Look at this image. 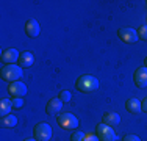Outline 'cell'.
Instances as JSON below:
<instances>
[{
  "mask_svg": "<svg viewBox=\"0 0 147 141\" xmlns=\"http://www.w3.org/2000/svg\"><path fill=\"white\" fill-rule=\"evenodd\" d=\"M75 88L80 93H94L99 88V80L92 75H82L77 80Z\"/></svg>",
  "mask_w": 147,
  "mask_h": 141,
  "instance_id": "6da1fadb",
  "label": "cell"
},
{
  "mask_svg": "<svg viewBox=\"0 0 147 141\" xmlns=\"http://www.w3.org/2000/svg\"><path fill=\"white\" fill-rule=\"evenodd\" d=\"M0 77H2V80L9 83L19 82V79L22 77V68L19 64H6L0 70Z\"/></svg>",
  "mask_w": 147,
  "mask_h": 141,
  "instance_id": "7a4b0ae2",
  "label": "cell"
},
{
  "mask_svg": "<svg viewBox=\"0 0 147 141\" xmlns=\"http://www.w3.org/2000/svg\"><path fill=\"white\" fill-rule=\"evenodd\" d=\"M57 122L58 125L61 127L63 130H72V129H77L78 127V119H77V116H74L72 113H63V115H59L57 118Z\"/></svg>",
  "mask_w": 147,
  "mask_h": 141,
  "instance_id": "3957f363",
  "label": "cell"
},
{
  "mask_svg": "<svg viewBox=\"0 0 147 141\" xmlns=\"http://www.w3.org/2000/svg\"><path fill=\"white\" fill-rule=\"evenodd\" d=\"M33 133H34V140L36 141H50L52 135V127L47 124V122H39L36 127L33 129Z\"/></svg>",
  "mask_w": 147,
  "mask_h": 141,
  "instance_id": "277c9868",
  "label": "cell"
},
{
  "mask_svg": "<svg viewBox=\"0 0 147 141\" xmlns=\"http://www.w3.org/2000/svg\"><path fill=\"white\" fill-rule=\"evenodd\" d=\"M97 136H99L100 141H116L117 140V135L114 133V130L110 125L103 124V122L97 125Z\"/></svg>",
  "mask_w": 147,
  "mask_h": 141,
  "instance_id": "5b68a950",
  "label": "cell"
},
{
  "mask_svg": "<svg viewBox=\"0 0 147 141\" xmlns=\"http://www.w3.org/2000/svg\"><path fill=\"white\" fill-rule=\"evenodd\" d=\"M117 36L127 44H135L138 41V31H135L130 27H122L117 30Z\"/></svg>",
  "mask_w": 147,
  "mask_h": 141,
  "instance_id": "8992f818",
  "label": "cell"
},
{
  "mask_svg": "<svg viewBox=\"0 0 147 141\" xmlns=\"http://www.w3.org/2000/svg\"><path fill=\"white\" fill-rule=\"evenodd\" d=\"M8 93L11 94L13 97H24L27 94V86H25V83H22V82H13V83H9V86H8Z\"/></svg>",
  "mask_w": 147,
  "mask_h": 141,
  "instance_id": "52a82bcc",
  "label": "cell"
},
{
  "mask_svg": "<svg viewBox=\"0 0 147 141\" xmlns=\"http://www.w3.org/2000/svg\"><path fill=\"white\" fill-rule=\"evenodd\" d=\"M19 56H20V54L16 49H6L2 54V61L5 63V64H16V63L19 61Z\"/></svg>",
  "mask_w": 147,
  "mask_h": 141,
  "instance_id": "ba28073f",
  "label": "cell"
},
{
  "mask_svg": "<svg viewBox=\"0 0 147 141\" xmlns=\"http://www.w3.org/2000/svg\"><path fill=\"white\" fill-rule=\"evenodd\" d=\"M61 108H63V102H61V99H59V97H57V99L49 100V104L45 105V113H47V115L55 116V115H59Z\"/></svg>",
  "mask_w": 147,
  "mask_h": 141,
  "instance_id": "9c48e42d",
  "label": "cell"
},
{
  "mask_svg": "<svg viewBox=\"0 0 147 141\" xmlns=\"http://www.w3.org/2000/svg\"><path fill=\"white\" fill-rule=\"evenodd\" d=\"M133 79H135V85L138 88H146L147 86V68L136 69Z\"/></svg>",
  "mask_w": 147,
  "mask_h": 141,
  "instance_id": "30bf717a",
  "label": "cell"
},
{
  "mask_svg": "<svg viewBox=\"0 0 147 141\" xmlns=\"http://www.w3.org/2000/svg\"><path fill=\"white\" fill-rule=\"evenodd\" d=\"M25 33L28 38H36L38 35L41 33V27H39V22L36 19H30L25 25Z\"/></svg>",
  "mask_w": 147,
  "mask_h": 141,
  "instance_id": "8fae6325",
  "label": "cell"
},
{
  "mask_svg": "<svg viewBox=\"0 0 147 141\" xmlns=\"http://www.w3.org/2000/svg\"><path fill=\"white\" fill-rule=\"evenodd\" d=\"M34 63V56L31 52H22L19 56V61H17V64L20 66V68H30V66H33Z\"/></svg>",
  "mask_w": 147,
  "mask_h": 141,
  "instance_id": "7c38bea8",
  "label": "cell"
},
{
  "mask_svg": "<svg viewBox=\"0 0 147 141\" xmlns=\"http://www.w3.org/2000/svg\"><path fill=\"white\" fill-rule=\"evenodd\" d=\"M119 122H121V116H119L117 113L107 111L103 115V124H107L110 127H116V125H119Z\"/></svg>",
  "mask_w": 147,
  "mask_h": 141,
  "instance_id": "4fadbf2b",
  "label": "cell"
},
{
  "mask_svg": "<svg viewBox=\"0 0 147 141\" xmlns=\"http://www.w3.org/2000/svg\"><path fill=\"white\" fill-rule=\"evenodd\" d=\"M125 108H127L130 113H133V115H136V113L141 111V102H139L136 97H131V99H128V100H127Z\"/></svg>",
  "mask_w": 147,
  "mask_h": 141,
  "instance_id": "5bb4252c",
  "label": "cell"
},
{
  "mask_svg": "<svg viewBox=\"0 0 147 141\" xmlns=\"http://www.w3.org/2000/svg\"><path fill=\"white\" fill-rule=\"evenodd\" d=\"M11 108H13V100H9V99H2L0 100V115H2V118L11 115Z\"/></svg>",
  "mask_w": 147,
  "mask_h": 141,
  "instance_id": "9a60e30c",
  "label": "cell"
},
{
  "mask_svg": "<svg viewBox=\"0 0 147 141\" xmlns=\"http://www.w3.org/2000/svg\"><path fill=\"white\" fill-rule=\"evenodd\" d=\"M17 125V118L14 115H8L2 118V127L3 129H14Z\"/></svg>",
  "mask_w": 147,
  "mask_h": 141,
  "instance_id": "2e32d148",
  "label": "cell"
},
{
  "mask_svg": "<svg viewBox=\"0 0 147 141\" xmlns=\"http://www.w3.org/2000/svg\"><path fill=\"white\" fill-rule=\"evenodd\" d=\"M71 141H85V133L80 132V130H75L71 135Z\"/></svg>",
  "mask_w": 147,
  "mask_h": 141,
  "instance_id": "e0dca14e",
  "label": "cell"
},
{
  "mask_svg": "<svg viewBox=\"0 0 147 141\" xmlns=\"http://www.w3.org/2000/svg\"><path fill=\"white\" fill-rule=\"evenodd\" d=\"M59 99H61V102H63V104L69 102V100H71V91H67V89L61 91V93H59Z\"/></svg>",
  "mask_w": 147,
  "mask_h": 141,
  "instance_id": "ac0fdd59",
  "label": "cell"
},
{
  "mask_svg": "<svg viewBox=\"0 0 147 141\" xmlns=\"http://www.w3.org/2000/svg\"><path fill=\"white\" fill-rule=\"evenodd\" d=\"M138 38L147 41V25H142V27L138 28Z\"/></svg>",
  "mask_w": 147,
  "mask_h": 141,
  "instance_id": "d6986e66",
  "label": "cell"
},
{
  "mask_svg": "<svg viewBox=\"0 0 147 141\" xmlns=\"http://www.w3.org/2000/svg\"><path fill=\"white\" fill-rule=\"evenodd\" d=\"M24 107V99L22 97H14L13 99V108H16V110H19V108Z\"/></svg>",
  "mask_w": 147,
  "mask_h": 141,
  "instance_id": "ffe728a7",
  "label": "cell"
},
{
  "mask_svg": "<svg viewBox=\"0 0 147 141\" xmlns=\"http://www.w3.org/2000/svg\"><path fill=\"white\" fill-rule=\"evenodd\" d=\"M85 141H100L99 136L94 135V133H88V135H85Z\"/></svg>",
  "mask_w": 147,
  "mask_h": 141,
  "instance_id": "44dd1931",
  "label": "cell"
},
{
  "mask_svg": "<svg viewBox=\"0 0 147 141\" xmlns=\"http://www.w3.org/2000/svg\"><path fill=\"white\" fill-rule=\"evenodd\" d=\"M122 141H141V140H139L136 135H125L124 138H122Z\"/></svg>",
  "mask_w": 147,
  "mask_h": 141,
  "instance_id": "7402d4cb",
  "label": "cell"
},
{
  "mask_svg": "<svg viewBox=\"0 0 147 141\" xmlns=\"http://www.w3.org/2000/svg\"><path fill=\"white\" fill-rule=\"evenodd\" d=\"M141 110L147 113V97H146V99H144V100H142V102H141Z\"/></svg>",
  "mask_w": 147,
  "mask_h": 141,
  "instance_id": "603a6c76",
  "label": "cell"
},
{
  "mask_svg": "<svg viewBox=\"0 0 147 141\" xmlns=\"http://www.w3.org/2000/svg\"><path fill=\"white\" fill-rule=\"evenodd\" d=\"M24 141H36L34 138H28V140H24Z\"/></svg>",
  "mask_w": 147,
  "mask_h": 141,
  "instance_id": "cb8c5ba5",
  "label": "cell"
},
{
  "mask_svg": "<svg viewBox=\"0 0 147 141\" xmlns=\"http://www.w3.org/2000/svg\"><path fill=\"white\" fill-rule=\"evenodd\" d=\"M144 64H146V68H147V56H146V60H144Z\"/></svg>",
  "mask_w": 147,
  "mask_h": 141,
  "instance_id": "d4e9b609",
  "label": "cell"
}]
</instances>
